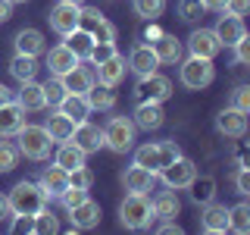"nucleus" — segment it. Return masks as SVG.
I'll return each instance as SVG.
<instances>
[{
  "label": "nucleus",
  "mask_w": 250,
  "mask_h": 235,
  "mask_svg": "<svg viewBox=\"0 0 250 235\" xmlns=\"http://www.w3.org/2000/svg\"><path fill=\"white\" fill-rule=\"evenodd\" d=\"M13 138H16V147H19V154L28 157V160H35V163L47 160V157H50V151H53V138L47 135L44 125H31V122H25Z\"/></svg>",
  "instance_id": "f257e3e1"
},
{
  "label": "nucleus",
  "mask_w": 250,
  "mask_h": 235,
  "mask_svg": "<svg viewBox=\"0 0 250 235\" xmlns=\"http://www.w3.org/2000/svg\"><path fill=\"white\" fill-rule=\"evenodd\" d=\"M6 207H10L13 216H35L38 210L47 207V198L44 191L38 188V182H28V179H22V182L13 185V191L6 194Z\"/></svg>",
  "instance_id": "f03ea898"
},
{
  "label": "nucleus",
  "mask_w": 250,
  "mask_h": 235,
  "mask_svg": "<svg viewBox=\"0 0 250 235\" xmlns=\"http://www.w3.org/2000/svg\"><path fill=\"white\" fill-rule=\"evenodd\" d=\"M119 223L131 232H141V229H150L153 223V207H150V198L147 194H135L128 191L125 201L119 204Z\"/></svg>",
  "instance_id": "7ed1b4c3"
},
{
  "label": "nucleus",
  "mask_w": 250,
  "mask_h": 235,
  "mask_svg": "<svg viewBox=\"0 0 250 235\" xmlns=\"http://www.w3.org/2000/svg\"><path fill=\"white\" fill-rule=\"evenodd\" d=\"M135 132L138 125L131 122V116H109L104 125V147L113 154H128L135 147Z\"/></svg>",
  "instance_id": "20e7f679"
},
{
  "label": "nucleus",
  "mask_w": 250,
  "mask_h": 235,
  "mask_svg": "<svg viewBox=\"0 0 250 235\" xmlns=\"http://www.w3.org/2000/svg\"><path fill=\"white\" fill-rule=\"evenodd\" d=\"M178 82L185 85L188 91H203L213 85L216 78V66L213 60H203V57H188V60H178Z\"/></svg>",
  "instance_id": "39448f33"
},
{
  "label": "nucleus",
  "mask_w": 250,
  "mask_h": 235,
  "mask_svg": "<svg viewBox=\"0 0 250 235\" xmlns=\"http://www.w3.org/2000/svg\"><path fill=\"white\" fill-rule=\"evenodd\" d=\"M172 97V78H166L163 72H150L141 75L135 85V100H153V104H163V100Z\"/></svg>",
  "instance_id": "423d86ee"
},
{
  "label": "nucleus",
  "mask_w": 250,
  "mask_h": 235,
  "mask_svg": "<svg viewBox=\"0 0 250 235\" xmlns=\"http://www.w3.org/2000/svg\"><path fill=\"white\" fill-rule=\"evenodd\" d=\"M156 176H160V179H163V185L172 188V191H185V188L191 185L194 179H197V166H194V163L182 154L178 160H172L169 166H163L160 172H156Z\"/></svg>",
  "instance_id": "0eeeda50"
},
{
  "label": "nucleus",
  "mask_w": 250,
  "mask_h": 235,
  "mask_svg": "<svg viewBox=\"0 0 250 235\" xmlns=\"http://www.w3.org/2000/svg\"><path fill=\"white\" fill-rule=\"evenodd\" d=\"M78 28H84L94 41H116V25L106 19L100 10L94 6H82V16H78Z\"/></svg>",
  "instance_id": "6e6552de"
},
{
  "label": "nucleus",
  "mask_w": 250,
  "mask_h": 235,
  "mask_svg": "<svg viewBox=\"0 0 250 235\" xmlns=\"http://www.w3.org/2000/svg\"><path fill=\"white\" fill-rule=\"evenodd\" d=\"M185 44H188V50H191V57H203V60H216L219 50H222V44H219L213 28H194Z\"/></svg>",
  "instance_id": "1a4fd4ad"
},
{
  "label": "nucleus",
  "mask_w": 250,
  "mask_h": 235,
  "mask_svg": "<svg viewBox=\"0 0 250 235\" xmlns=\"http://www.w3.org/2000/svg\"><path fill=\"white\" fill-rule=\"evenodd\" d=\"M78 16H82V3H60L47 13V22L57 35H69L72 28H78Z\"/></svg>",
  "instance_id": "9d476101"
},
{
  "label": "nucleus",
  "mask_w": 250,
  "mask_h": 235,
  "mask_svg": "<svg viewBox=\"0 0 250 235\" xmlns=\"http://www.w3.org/2000/svg\"><path fill=\"white\" fill-rule=\"evenodd\" d=\"M38 188L44 191L47 201H57L60 194L69 188V172L62 166H57V163H53V166H44L41 176H38Z\"/></svg>",
  "instance_id": "9b49d317"
},
{
  "label": "nucleus",
  "mask_w": 250,
  "mask_h": 235,
  "mask_svg": "<svg viewBox=\"0 0 250 235\" xmlns=\"http://www.w3.org/2000/svg\"><path fill=\"white\" fill-rule=\"evenodd\" d=\"M225 16H219V22H216V38H219V44L222 47H231L238 38H244L247 35V25H244V19L241 16H234V13H229V10H222Z\"/></svg>",
  "instance_id": "f8f14e48"
},
{
  "label": "nucleus",
  "mask_w": 250,
  "mask_h": 235,
  "mask_svg": "<svg viewBox=\"0 0 250 235\" xmlns=\"http://www.w3.org/2000/svg\"><path fill=\"white\" fill-rule=\"evenodd\" d=\"M156 185V172L138 166V163H131L128 169L122 172V188L125 191H135V194H150Z\"/></svg>",
  "instance_id": "ddd939ff"
},
{
  "label": "nucleus",
  "mask_w": 250,
  "mask_h": 235,
  "mask_svg": "<svg viewBox=\"0 0 250 235\" xmlns=\"http://www.w3.org/2000/svg\"><path fill=\"white\" fill-rule=\"evenodd\" d=\"M200 229L209 232V235H222L229 232V207L225 204H203V213H200Z\"/></svg>",
  "instance_id": "4468645a"
},
{
  "label": "nucleus",
  "mask_w": 250,
  "mask_h": 235,
  "mask_svg": "<svg viewBox=\"0 0 250 235\" xmlns=\"http://www.w3.org/2000/svg\"><path fill=\"white\" fill-rule=\"evenodd\" d=\"M131 122L144 132H156L163 122H166V113H163V104H153V100H141L131 113Z\"/></svg>",
  "instance_id": "2eb2a0df"
},
{
  "label": "nucleus",
  "mask_w": 250,
  "mask_h": 235,
  "mask_svg": "<svg viewBox=\"0 0 250 235\" xmlns=\"http://www.w3.org/2000/svg\"><path fill=\"white\" fill-rule=\"evenodd\" d=\"M125 66H128L131 72L141 78V75L156 72V69H160V60H156V53H153L150 44H138V47H131V53H128V60H125Z\"/></svg>",
  "instance_id": "dca6fc26"
},
{
  "label": "nucleus",
  "mask_w": 250,
  "mask_h": 235,
  "mask_svg": "<svg viewBox=\"0 0 250 235\" xmlns=\"http://www.w3.org/2000/svg\"><path fill=\"white\" fill-rule=\"evenodd\" d=\"M216 129H219V135H225V138H244L247 135V113H241V110H222V113L216 116Z\"/></svg>",
  "instance_id": "f3484780"
},
{
  "label": "nucleus",
  "mask_w": 250,
  "mask_h": 235,
  "mask_svg": "<svg viewBox=\"0 0 250 235\" xmlns=\"http://www.w3.org/2000/svg\"><path fill=\"white\" fill-rule=\"evenodd\" d=\"M44 57H47V63H44L47 72L57 75V78H60V75H66L72 66H78V63H82V60H78L66 44H57V47H50V50H44Z\"/></svg>",
  "instance_id": "a211bd4d"
},
{
  "label": "nucleus",
  "mask_w": 250,
  "mask_h": 235,
  "mask_svg": "<svg viewBox=\"0 0 250 235\" xmlns=\"http://www.w3.org/2000/svg\"><path fill=\"white\" fill-rule=\"evenodd\" d=\"M69 219H72V226L75 229H94V226H100V204L97 201H91V194L84 198L82 204H75L72 210H66Z\"/></svg>",
  "instance_id": "6ab92c4d"
},
{
  "label": "nucleus",
  "mask_w": 250,
  "mask_h": 235,
  "mask_svg": "<svg viewBox=\"0 0 250 235\" xmlns=\"http://www.w3.org/2000/svg\"><path fill=\"white\" fill-rule=\"evenodd\" d=\"M153 47V53H156V60H160V66L166 63V66H175L178 60H182V53H185V44L178 41L175 35H169V31H163L156 41H150Z\"/></svg>",
  "instance_id": "aec40b11"
},
{
  "label": "nucleus",
  "mask_w": 250,
  "mask_h": 235,
  "mask_svg": "<svg viewBox=\"0 0 250 235\" xmlns=\"http://www.w3.org/2000/svg\"><path fill=\"white\" fill-rule=\"evenodd\" d=\"M72 144H78L84 154H97L100 147H104V129H97V125H91L88 119L84 122H78L75 125V132H72Z\"/></svg>",
  "instance_id": "412c9836"
},
{
  "label": "nucleus",
  "mask_w": 250,
  "mask_h": 235,
  "mask_svg": "<svg viewBox=\"0 0 250 235\" xmlns=\"http://www.w3.org/2000/svg\"><path fill=\"white\" fill-rule=\"evenodd\" d=\"M13 100H16L22 110H25V113H38V110L47 107V100H44V85H38L35 78H31V82H22V88L13 94Z\"/></svg>",
  "instance_id": "4be33fe9"
},
{
  "label": "nucleus",
  "mask_w": 250,
  "mask_h": 235,
  "mask_svg": "<svg viewBox=\"0 0 250 235\" xmlns=\"http://www.w3.org/2000/svg\"><path fill=\"white\" fill-rule=\"evenodd\" d=\"M125 57L122 53H116V57H109V60H104V63H97L94 66V78H97L100 85H109V88H116V85L125 78Z\"/></svg>",
  "instance_id": "5701e85b"
},
{
  "label": "nucleus",
  "mask_w": 250,
  "mask_h": 235,
  "mask_svg": "<svg viewBox=\"0 0 250 235\" xmlns=\"http://www.w3.org/2000/svg\"><path fill=\"white\" fill-rule=\"evenodd\" d=\"M22 125H25V110L16 104V100L0 104V138H13Z\"/></svg>",
  "instance_id": "b1692460"
},
{
  "label": "nucleus",
  "mask_w": 250,
  "mask_h": 235,
  "mask_svg": "<svg viewBox=\"0 0 250 235\" xmlns=\"http://www.w3.org/2000/svg\"><path fill=\"white\" fill-rule=\"evenodd\" d=\"M60 82H62V88H66V94H84L97 78H94L91 66H82V63H78V66H72L66 75H60Z\"/></svg>",
  "instance_id": "393cba45"
},
{
  "label": "nucleus",
  "mask_w": 250,
  "mask_h": 235,
  "mask_svg": "<svg viewBox=\"0 0 250 235\" xmlns=\"http://www.w3.org/2000/svg\"><path fill=\"white\" fill-rule=\"evenodd\" d=\"M150 207H153V219H175L182 213V201H178V194L166 188V191H156L150 198Z\"/></svg>",
  "instance_id": "a878e982"
},
{
  "label": "nucleus",
  "mask_w": 250,
  "mask_h": 235,
  "mask_svg": "<svg viewBox=\"0 0 250 235\" xmlns=\"http://www.w3.org/2000/svg\"><path fill=\"white\" fill-rule=\"evenodd\" d=\"M13 44H16V53H25V57H41L47 50L44 31H38V28H22L19 35L13 38Z\"/></svg>",
  "instance_id": "bb28decb"
},
{
  "label": "nucleus",
  "mask_w": 250,
  "mask_h": 235,
  "mask_svg": "<svg viewBox=\"0 0 250 235\" xmlns=\"http://www.w3.org/2000/svg\"><path fill=\"white\" fill-rule=\"evenodd\" d=\"M44 129H47V135L53 138V144H60V141H69V138H72V132H75V122L69 119V116L62 113V110H53V113L47 116Z\"/></svg>",
  "instance_id": "cd10ccee"
},
{
  "label": "nucleus",
  "mask_w": 250,
  "mask_h": 235,
  "mask_svg": "<svg viewBox=\"0 0 250 235\" xmlns=\"http://www.w3.org/2000/svg\"><path fill=\"white\" fill-rule=\"evenodd\" d=\"M84 100H88L91 113H94V110L106 113V110H113V107H116V91L109 88V85H100V82H94L91 88L84 91Z\"/></svg>",
  "instance_id": "c85d7f7f"
},
{
  "label": "nucleus",
  "mask_w": 250,
  "mask_h": 235,
  "mask_svg": "<svg viewBox=\"0 0 250 235\" xmlns=\"http://www.w3.org/2000/svg\"><path fill=\"white\" fill-rule=\"evenodd\" d=\"M57 110H62L75 125L84 122L91 116V107H88V100H84V94H62V100L57 104Z\"/></svg>",
  "instance_id": "c756f323"
},
{
  "label": "nucleus",
  "mask_w": 250,
  "mask_h": 235,
  "mask_svg": "<svg viewBox=\"0 0 250 235\" xmlns=\"http://www.w3.org/2000/svg\"><path fill=\"white\" fill-rule=\"evenodd\" d=\"M84 160H88V154L82 151L78 144H72V141H60V147H57V157H53V163L62 169H75V166H84Z\"/></svg>",
  "instance_id": "7c9ffc66"
},
{
  "label": "nucleus",
  "mask_w": 250,
  "mask_h": 235,
  "mask_svg": "<svg viewBox=\"0 0 250 235\" xmlns=\"http://www.w3.org/2000/svg\"><path fill=\"white\" fill-rule=\"evenodd\" d=\"M38 69H41V63H38V57H25V53H16V57L10 60V75L16 78V82H31V78H38Z\"/></svg>",
  "instance_id": "2f4dec72"
},
{
  "label": "nucleus",
  "mask_w": 250,
  "mask_h": 235,
  "mask_svg": "<svg viewBox=\"0 0 250 235\" xmlns=\"http://www.w3.org/2000/svg\"><path fill=\"white\" fill-rule=\"evenodd\" d=\"M62 44H66L78 60H88V53H91V47H94V38L84 28H72L69 35H62Z\"/></svg>",
  "instance_id": "473e14b6"
},
{
  "label": "nucleus",
  "mask_w": 250,
  "mask_h": 235,
  "mask_svg": "<svg viewBox=\"0 0 250 235\" xmlns=\"http://www.w3.org/2000/svg\"><path fill=\"white\" fill-rule=\"evenodd\" d=\"M188 188H191V201L200 204V207H203V204H209V201H216V179L213 176H203V179L197 176Z\"/></svg>",
  "instance_id": "72a5a7b5"
},
{
  "label": "nucleus",
  "mask_w": 250,
  "mask_h": 235,
  "mask_svg": "<svg viewBox=\"0 0 250 235\" xmlns=\"http://www.w3.org/2000/svg\"><path fill=\"white\" fill-rule=\"evenodd\" d=\"M229 232H238V235L250 232V204L247 201L229 207Z\"/></svg>",
  "instance_id": "f704fd0d"
},
{
  "label": "nucleus",
  "mask_w": 250,
  "mask_h": 235,
  "mask_svg": "<svg viewBox=\"0 0 250 235\" xmlns=\"http://www.w3.org/2000/svg\"><path fill=\"white\" fill-rule=\"evenodd\" d=\"M131 163H138V166H144L150 172H160V147H156V141H147V144L135 147V160Z\"/></svg>",
  "instance_id": "c9c22d12"
},
{
  "label": "nucleus",
  "mask_w": 250,
  "mask_h": 235,
  "mask_svg": "<svg viewBox=\"0 0 250 235\" xmlns=\"http://www.w3.org/2000/svg\"><path fill=\"white\" fill-rule=\"evenodd\" d=\"M19 160H22L19 147H16L13 141H0V172H13L19 166Z\"/></svg>",
  "instance_id": "e433bc0d"
},
{
  "label": "nucleus",
  "mask_w": 250,
  "mask_h": 235,
  "mask_svg": "<svg viewBox=\"0 0 250 235\" xmlns=\"http://www.w3.org/2000/svg\"><path fill=\"white\" fill-rule=\"evenodd\" d=\"M35 232L38 235H53V232H60V219L57 213H50V210H38L35 213Z\"/></svg>",
  "instance_id": "4c0bfd02"
},
{
  "label": "nucleus",
  "mask_w": 250,
  "mask_h": 235,
  "mask_svg": "<svg viewBox=\"0 0 250 235\" xmlns=\"http://www.w3.org/2000/svg\"><path fill=\"white\" fill-rule=\"evenodd\" d=\"M163 10H166V0H135V13L147 22H153L156 16H163Z\"/></svg>",
  "instance_id": "58836bf2"
},
{
  "label": "nucleus",
  "mask_w": 250,
  "mask_h": 235,
  "mask_svg": "<svg viewBox=\"0 0 250 235\" xmlns=\"http://www.w3.org/2000/svg\"><path fill=\"white\" fill-rule=\"evenodd\" d=\"M116 41H94V47H91V53H88V60H91V66H97V63H104V60H109V57H116Z\"/></svg>",
  "instance_id": "ea45409f"
},
{
  "label": "nucleus",
  "mask_w": 250,
  "mask_h": 235,
  "mask_svg": "<svg viewBox=\"0 0 250 235\" xmlns=\"http://www.w3.org/2000/svg\"><path fill=\"white\" fill-rule=\"evenodd\" d=\"M203 13L207 10H203L200 0H178V19L182 22H197Z\"/></svg>",
  "instance_id": "a19ab883"
},
{
  "label": "nucleus",
  "mask_w": 250,
  "mask_h": 235,
  "mask_svg": "<svg viewBox=\"0 0 250 235\" xmlns=\"http://www.w3.org/2000/svg\"><path fill=\"white\" fill-rule=\"evenodd\" d=\"M156 147H160V169L182 157V147H178V141H172V138L169 141H156Z\"/></svg>",
  "instance_id": "79ce46f5"
},
{
  "label": "nucleus",
  "mask_w": 250,
  "mask_h": 235,
  "mask_svg": "<svg viewBox=\"0 0 250 235\" xmlns=\"http://www.w3.org/2000/svg\"><path fill=\"white\" fill-rule=\"evenodd\" d=\"M69 185L91 191V185H94V172H91L88 166H75V169H69Z\"/></svg>",
  "instance_id": "37998d69"
},
{
  "label": "nucleus",
  "mask_w": 250,
  "mask_h": 235,
  "mask_svg": "<svg viewBox=\"0 0 250 235\" xmlns=\"http://www.w3.org/2000/svg\"><path fill=\"white\" fill-rule=\"evenodd\" d=\"M62 94H66V88H62V82L57 75L50 78V82H44V100H47V107H57L60 100H62Z\"/></svg>",
  "instance_id": "c03bdc74"
},
{
  "label": "nucleus",
  "mask_w": 250,
  "mask_h": 235,
  "mask_svg": "<svg viewBox=\"0 0 250 235\" xmlns=\"http://www.w3.org/2000/svg\"><path fill=\"white\" fill-rule=\"evenodd\" d=\"M84 198H88V191H84V188H75V185H69L66 191H62L60 198H57V201H60V204H62V207H66V210H72L75 204H82Z\"/></svg>",
  "instance_id": "a18cd8bd"
},
{
  "label": "nucleus",
  "mask_w": 250,
  "mask_h": 235,
  "mask_svg": "<svg viewBox=\"0 0 250 235\" xmlns=\"http://www.w3.org/2000/svg\"><path fill=\"white\" fill-rule=\"evenodd\" d=\"M231 107L241 110V113H250V85H238L231 91Z\"/></svg>",
  "instance_id": "49530a36"
},
{
  "label": "nucleus",
  "mask_w": 250,
  "mask_h": 235,
  "mask_svg": "<svg viewBox=\"0 0 250 235\" xmlns=\"http://www.w3.org/2000/svg\"><path fill=\"white\" fill-rule=\"evenodd\" d=\"M231 47H234V63H241V66H244V63H250V38H247V35L238 38Z\"/></svg>",
  "instance_id": "de8ad7c7"
},
{
  "label": "nucleus",
  "mask_w": 250,
  "mask_h": 235,
  "mask_svg": "<svg viewBox=\"0 0 250 235\" xmlns=\"http://www.w3.org/2000/svg\"><path fill=\"white\" fill-rule=\"evenodd\" d=\"M234 188H238L241 198L250 194V169L247 166H238V172H234Z\"/></svg>",
  "instance_id": "09e8293b"
},
{
  "label": "nucleus",
  "mask_w": 250,
  "mask_h": 235,
  "mask_svg": "<svg viewBox=\"0 0 250 235\" xmlns=\"http://www.w3.org/2000/svg\"><path fill=\"white\" fill-rule=\"evenodd\" d=\"M13 232L16 235H25V232H35V216H13Z\"/></svg>",
  "instance_id": "8fccbe9b"
},
{
  "label": "nucleus",
  "mask_w": 250,
  "mask_h": 235,
  "mask_svg": "<svg viewBox=\"0 0 250 235\" xmlns=\"http://www.w3.org/2000/svg\"><path fill=\"white\" fill-rule=\"evenodd\" d=\"M225 10L234 13V16H244L250 10V0H225Z\"/></svg>",
  "instance_id": "3c124183"
},
{
  "label": "nucleus",
  "mask_w": 250,
  "mask_h": 235,
  "mask_svg": "<svg viewBox=\"0 0 250 235\" xmlns=\"http://www.w3.org/2000/svg\"><path fill=\"white\" fill-rule=\"evenodd\" d=\"M160 232H166V235H182V226L175 223V219H163V226H160Z\"/></svg>",
  "instance_id": "603ef678"
},
{
  "label": "nucleus",
  "mask_w": 250,
  "mask_h": 235,
  "mask_svg": "<svg viewBox=\"0 0 250 235\" xmlns=\"http://www.w3.org/2000/svg\"><path fill=\"white\" fill-rule=\"evenodd\" d=\"M160 35H163V28H160V25H147V28H144V41H147V44L156 41Z\"/></svg>",
  "instance_id": "864d4df0"
},
{
  "label": "nucleus",
  "mask_w": 250,
  "mask_h": 235,
  "mask_svg": "<svg viewBox=\"0 0 250 235\" xmlns=\"http://www.w3.org/2000/svg\"><path fill=\"white\" fill-rule=\"evenodd\" d=\"M203 10H213V13H222L225 10V0H200Z\"/></svg>",
  "instance_id": "5fc2aeb1"
},
{
  "label": "nucleus",
  "mask_w": 250,
  "mask_h": 235,
  "mask_svg": "<svg viewBox=\"0 0 250 235\" xmlns=\"http://www.w3.org/2000/svg\"><path fill=\"white\" fill-rule=\"evenodd\" d=\"M13 16V3L10 0H0V22H6Z\"/></svg>",
  "instance_id": "6e6d98bb"
},
{
  "label": "nucleus",
  "mask_w": 250,
  "mask_h": 235,
  "mask_svg": "<svg viewBox=\"0 0 250 235\" xmlns=\"http://www.w3.org/2000/svg\"><path fill=\"white\" fill-rule=\"evenodd\" d=\"M6 100H13V91L6 88L3 82H0V104H6Z\"/></svg>",
  "instance_id": "4d7b16f0"
},
{
  "label": "nucleus",
  "mask_w": 250,
  "mask_h": 235,
  "mask_svg": "<svg viewBox=\"0 0 250 235\" xmlns=\"http://www.w3.org/2000/svg\"><path fill=\"white\" fill-rule=\"evenodd\" d=\"M10 216V207H6V194H0V219Z\"/></svg>",
  "instance_id": "13d9d810"
},
{
  "label": "nucleus",
  "mask_w": 250,
  "mask_h": 235,
  "mask_svg": "<svg viewBox=\"0 0 250 235\" xmlns=\"http://www.w3.org/2000/svg\"><path fill=\"white\" fill-rule=\"evenodd\" d=\"M62 3H84V0H62Z\"/></svg>",
  "instance_id": "bf43d9fd"
},
{
  "label": "nucleus",
  "mask_w": 250,
  "mask_h": 235,
  "mask_svg": "<svg viewBox=\"0 0 250 235\" xmlns=\"http://www.w3.org/2000/svg\"><path fill=\"white\" fill-rule=\"evenodd\" d=\"M10 3H28V0H10Z\"/></svg>",
  "instance_id": "052dcab7"
}]
</instances>
